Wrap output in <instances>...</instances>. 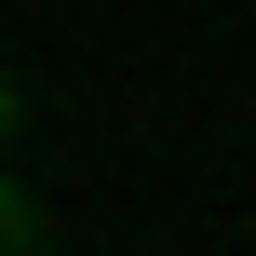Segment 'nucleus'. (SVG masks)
<instances>
[{"instance_id":"1","label":"nucleus","mask_w":256,"mask_h":256,"mask_svg":"<svg viewBox=\"0 0 256 256\" xmlns=\"http://www.w3.org/2000/svg\"><path fill=\"white\" fill-rule=\"evenodd\" d=\"M27 243H54V216H40V189L0 176V256H27Z\"/></svg>"},{"instance_id":"2","label":"nucleus","mask_w":256,"mask_h":256,"mask_svg":"<svg viewBox=\"0 0 256 256\" xmlns=\"http://www.w3.org/2000/svg\"><path fill=\"white\" fill-rule=\"evenodd\" d=\"M14 122H27V94H14V68H0V148H14Z\"/></svg>"}]
</instances>
